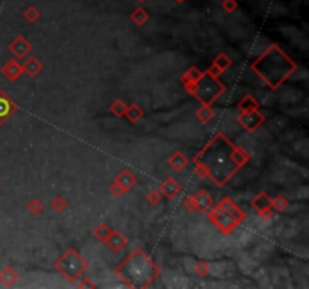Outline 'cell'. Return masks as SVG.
Wrapping results in <instances>:
<instances>
[{
  "instance_id": "6da1fadb",
  "label": "cell",
  "mask_w": 309,
  "mask_h": 289,
  "mask_svg": "<svg viewBox=\"0 0 309 289\" xmlns=\"http://www.w3.org/2000/svg\"><path fill=\"white\" fill-rule=\"evenodd\" d=\"M133 18L136 20L137 23H143V22H145V20L148 18V14H147L145 11H143V9H137V11L133 14Z\"/></svg>"
},
{
  "instance_id": "7a4b0ae2",
  "label": "cell",
  "mask_w": 309,
  "mask_h": 289,
  "mask_svg": "<svg viewBox=\"0 0 309 289\" xmlns=\"http://www.w3.org/2000/svg\"><path fill=\"white\" fill-rule=\"evenodd\" d=\"M26 17H27V20H36L38 18V11L35 9V8H29L27 11H26Z\"/></svg>"
},
{
  "instance_id": "3957f363",
  "label": "cell",
  "mask_w": 309,
  "mask_h": 289,
  "mask_svg": "<svg viewBox=\"0 0 309 289\" xmlns=\"http://www.w3.org/2000/svg\"><path fill=\"white\" fill-rule=\"evenodd\" d=\"M235 2H234V0H225V3H223V8L225 9H228V11H232L234 8H235Z\"/></svg>"
},
{
  "instance_id": "277c9868",
  "label": "cell",
  "mask_w": 309,
  "mask_h": 289,
  "mask_svg": "<svg viewBox=\"0 0 309 289\" xmlns=\"http://www.w3.org/2000/svg\"><path fill=\"white\" fill-rule=\"evenodd\" d=\"M177 2H178V3H182V2H184V0H177Z\"/></svg>"
},
{
  "instance_id": "5b68a950",
  "label": "cell",
  "mask_w": 309,
  "mask_h": 289,
  "mask_svg": "<svg viewBox=\"0 0 309 289\" xmlns=\"http://www.w3.org/2000/svg\"><path fill=\"white\" fill-rule=\"evenodd\" d=\"M140 2H142V0H140Z\"/></svg>"
}]
</instances>
